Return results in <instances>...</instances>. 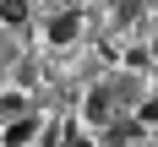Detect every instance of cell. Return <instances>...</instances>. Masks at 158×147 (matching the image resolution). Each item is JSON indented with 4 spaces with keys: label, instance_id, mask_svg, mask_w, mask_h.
Wrapping results in <instances>:
<instances>
[{
    "label": "cell",
    "instance_id": "1",
    "mask_svg": "<svg viewBox=\"0 0 158 147\" xmlns=\"http://www.w3.org/2000/svg\"><path fill=\"white\" fill-rule=\"evenodd\" d=\"M109 120H114V87L98 82L93 93H87V125H109Z\"/></svg>",
    "mask_w": 158,
    "mask_h": 147
},
{
    "label": "cell",
    "instance_id": "2",
    "mask_svg": "<svg viewBox=\"0 0 158 147\" xmlns=\"http://www.w3.org/2000/svg\"><path fill=\"white\" fill-rule=\"evenodd\" d=\"M0 142L6 147H33L38 142V114H11V125L0 131Z\"/></svg>",
    "mask_w": 158,
    "mask_h": 147
},
{
    "label": "cell",
    "instance_id": "3",
    "mask_svg": "<svg viewBox=\"0 0 158 147\" xmlns=\"http://www.w3.org/2000/svg\"><path fill=\"white\" fill-rule=\"evenodd\" d=\"M77 27H82L77 11H60L55 22H49V44H71V38H77Z\"/></svg>",
    "mask_w": 158,
    "mask_h": 147
},
{
    "label": "cell",
    "instance_id": "4",
    "mask_svg": "<svg viewBox=\"0 0 158 147\" xmlns=\"http://www.w3.org/2000/svg\"><path fill=\"white\" fill-rule=\"evenodd\" d=\"M136 136H142V120H120V114L109 120V142H114V147H131Z\"/></svg>",
    "mask_w": 158,
    "mask_h": 147
},
{
    "label": "cell",
    "instance_id": "5",
    "mask_svg": "<svg viewBox=\"0 0 158 147\" xmlns=\"http://www.w3.org/2000/svg\"><path fill=\"white\" fill-rule=\"evenodd\" d=\"M0 22L6 27H22L27 22V0H0Z\"/></svg>",
    "mask_w": 158,
    "mask_h": 147
},
{
    "label": "cell",
    "instance_id": "6",
    "mask_svg": "<svg viewBox=\"0 0 158 147\" xmlns=\"http://www.w3.org/2000/svg\"><path fill=\"white\" fill-rule=\"evenodd\" d=\"M0 114H6V120H11V114H27V98H22V93H6V98H0Z\"/></svg>",
    "mask_w": 158,
    "mask_h": 147
},
{
    "label": "cell",
    "instance_id": "7",
    "mask_svg": "<svg viewBox=\"0 0 158 147\" xmlns=\"http://www.w3.org/2000/svg\"><path fill=\"white\" fill-rule=\"evenodd\" d=\"M136 120H142V125H158V93H153V98H142V109H136Z\"/></svg>",
    "mask_w": 158,
    "mask_h": 147
},
{
    "label": "cell",
    "instance_id": "8",
    "mask_svg": "<svg viewBox=\"0 0 158 147\" xmlns=\"http://www.w3.org/2000/svg\"><path fill=\"white\" fill-rule=\"evenodd\" d=\"M65 147H93V136H87V131H77V125H71V131H65Z\"/></svg>",
    "mask_w": 158,
    "mask_h": 147
}]
</instances>
